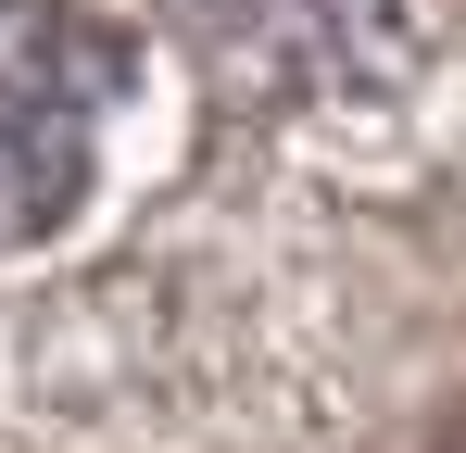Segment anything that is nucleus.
<instances>
[{
    "label": "nucleus",
    "instance_id": "obj_1",
    "mask_svg": "<svg viewBox=\"0 0 466 453\" xmlns=\"http://www.w3.org/2000/svg\"><path fill=\"white\" fill-rule=\"evenodd\" d=\"M114 76H127V38L88 0H0V239L76 215Z\"/></svg>",
    "mask_w": 466,
    "mask_h": 453
},
{
    "label": "nucleus",
    "instance_id": "obj_2",
    "mask_svg": "<svg viewBox=\"0 0 466 453\" xmlns=\"http://www.w3.org/2000/svg\"><path fill=\"white\" fill-rule=\"evenodd\" d=\"M177 13L228 101L303 114V101H353V88L403 76L441 0H177Z\"/></svg>",
    "mask_w": 466,
    "mask_h": 453
},
{
    "label": "nucleus",
    "instance_id": "obj_3",
    "mask_svg": "<svg viewBox=\"0 0 466 453\" xmlns=\"http://www.w3.org/2000/svg\"><path fill=\"white\" fill-rule=\"evenodd\" d=\"M441 453H466V416H454V428H441Z\"/></svg>",
    "mask_w": 466,
    "mask_h": 453
}]
</instances>
